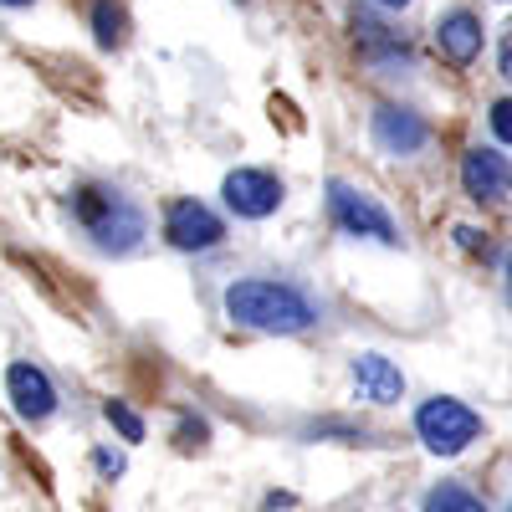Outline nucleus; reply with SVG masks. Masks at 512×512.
<instances>
[{"instance_id":"18","label":"nucleus","mask_w":512,"mask_h":512,"mask_svg":"<svg viewBox=\"0 0 512 512\" xmlns=\"http://www.w3.org/2000/svg\"><path fill=\"white\" fill-rule=\"evenodd\" d=\"M456 246H461V251H487V231H477V226H456Z\"/></svg>"},{"instance_id":"17","label":"nucleus","mask_w":512,"mask_h":512,"mask_svg":"<svg viewBox=\"0 0 512 512\" xmlns=\"http://www.w3.org/2000/svg\"><path fill=\"white\" fill-rule=\"evenodd\" d=\"M93 466H98V472H103L108 482H113V477H123V456H118V451H108V446H98V451H93Z\"/></svg>"},{"instance_id":"4","label":"nucleus","mask_w":512,"mask_h":512,"mask_svg":"<svg viewBox=\"0 0 512 512\" xmlns=\"http://www.w3.org/2000/svg\"><path fill=\"white\" fill-rule=\"evenodd\" d=\"M328 221L354 236V241H374V246H400V226L369 190L349 185V180H328Z\"/></svg>"},{"instance_id":"3","label":"nucleus","mask_w":512,"mask_h":512,"mask_svg":"<svg viewBox=\"0 0 512 512\" xmlns=\"http://www.w3.org/2000/svg\"><path fill=\"white\" fill-rule=\"evenodd\" d=\"M415 436L431 456H461L472 441H482V415L456 395H431L415 410Z\"/></svg>"},{"instance_id":"20","label":"nucleus","mask_w":512,"mask_h":512,"mask_svg":"<svg viewBox=\"0 0 512 512\" xmlns=\"http://www.w3.org/2000/svg\"><path fill=\"white\" fill-rule=\"evenodd\" d=\"M502 292H507V308H512V251H507V267H502Z\"/></svg>"},{"instance_id":"21","label":"nucleus","mask_w":512,"mask_h":512,"mask_svg":"<svg viewBox=\"0 0 512 512\" xmlns=\"http://www.w3.org/2000/svg\"><path fill=\"white\" fill-rule=\"evenodd\" d=\"M0 6H11V11H21V6H36V0H0Z\"/></svg>"},{"instance_id":"6","label":"nucleus","mask_w":512,"mask_h":512,"mask_svg":"<svg viewBox=\"0 0 512 512\" xmlns=\"http://www.w3.org/2000/svg\"><path fill=\"white\" fill-rule=\"evenodd\" d=\"M369 139H374L379 154L410 159V154H420L425 144H431V123H425L415 108H405V103H379L374 118H369Z\"/></svg>"},{"instance_id":"9","label":"nucleus","mask_w":512,"mask_h":512,"mask_svg":"<svg viewBox=\"0 0 512 512\" xmlns=\"http://www.w3.org/2000/svg\"><path fill=\"white\" fill-rule=\"evenodd\" d=\"M6 395H11L16 415L31 420V425H41V420L57 415V384H52L47 369L31 364V359H16V364L6 369Z\"/></svg>"},{"instance_id":"16","label":"nucleus","mask_w":512,"mask_h":512,"mask_svg":"<svg viewBox=\"0 0 512 512\" xmlns=\"http://www.w3.org/2000/svg\"><path fill=\"white\" fill-rule=\"evenodd\" d=\"M175 441H180V446H205V441H210V425H205L200 415H185L180 431H175Z\"/></svg>"},{"instance_id":"13","label":"nucleus","mask_w":512,"mask_h":512,"mask_svg":"<svg viewBox=\"0 0 512 512\" xmlns=\"http://www.w3.org/2000/svg\"><path fill=\"white\" fill-rule=\"evenodd\" d=\"M93 31H98V47H123V36H128V11L118 6V0H98L93 6Z\"/></svg>"},{"instance_id":"15","label":"nucleus","mask_w":512,"mask_h":512,"mask_svg":"<svg viewBox=\"0 0 512 512\" xmlns=\"http://www.w3.org/2000/svg\"><path fill=\"white\" fill-rule=\"evenodd\" d=\"M487 123H492L497 144H512V98H497V103L487 108Z\"/></svg>"},{"instance_id":"10","label":"nucleus","mask_w":512,"mask_h":512,"mask_svg":"<svg viewBox=\"0 0 512 512\" xmlns=\"http://www.w3.org/2000/svg\"><path fill=\"white\" fill-rule=\"evenodd\" d=\"M349 384L364 405H400L405 400V374L384 354H354L349 359Z\"/></svg>"},{"instance_id":"8","label":"nucleus","mask_w":512,"mask_h":512,"mask_svg":"<svg viewBox=\"0 0 512 512\" xmlns=\"http://www.w3.org/2000/svg\"><path fill=\"white\" fill-rule=\"evenodd\" d=\"M461 190L477 205H497L512 195V159L502 149H466L461 154Z\"/></svg>"},{"instance_id":"23","label":"nucleus","mask_w":512,"mask_h":512,"mask_svg":"<svg viewBox=\"0 0 512 512\" xmlns=\"http://www.w3.org/2000/svg\"><path fill=\"white\" fill-rule=\"evenodd\" d=\"M507 512H512V502H507Z\"/></svg>"},{"instance_id":"7","label":"nucleus","mask_w":512,"mask_h":512,"mask_svg":"<svg viewBox=\"0 0 512 512\" xmlns=\"http://www.w3.org/2000/svg\"><path fill=\"white\" fill-rule=\"evenodd\" d=\"M221 195H226V210L241 221H267L277 216L282 205V180L272 175V169H231V175L221 180Z\"/></svg>"},{"instance_id":"14","label":"nucleus","mask_w":512,"mask_h":512,"mask_svg":"<svg viewBox=\"0 0 512 512\" xmlns=\"http://www.w3.org/2000/svg\"><path fill=\"white\" fill-rule=\"evenodd\" d=\"M103 420L113 425V431H118L128 446L144 441V415H139L134 405H128V400H108V405H103Z\"/></svg>"},{"instance_id":"1","label":"nucleus","mask_w":512,"mask_h":512,"mask_svg":"<svg viewBox=\"0 0 512 512\" xmlns=\"http://www.w3.org/2000/svg\"><path fill=\"white\" fill-rule=\"evenodd\" d=\"M221 303H226V318L236 328H251V333L292 338V333H308L323 323L318 297L303 292L297 282H277V277H236Z\"/></svg>"},{"instance_id":"22","label":"nucleus","mask_w":512,"mask_h":512,"mask_svg":"<svg viewBox=\"0 0 512 512\" xmlns=\"http://www.w3.org/2000/svg\"><path fill=\"white\" fill-rule=\"evenodd\" d=\"M379 6H384V11H400V6H410V0H379Z\"/></svg>"},{"instance_id":"11","label":"nucleus","mask_w":512,"mask_h":512,"mask_svg":"<svg viewBox=\"0 0 512 512\" xmlns=\"http://www.w3.org/2000/svg\"><path fill=\"white\" fill-rule=\"evenodd\" d=\"M436 52L451 67H472L482 57V21H477V11H466V6L446 11L436 21Z\"/></svg>"},{"instance_id":"5","label":"nucleus","mask_w":512,"mask_h":512,"mask_svg":"<svg viewBox=\"0 0 512 512\" xmlns=\"http://www.w3.org/2000/svg\"><path fill=\"white\" fill-rule=\"evenodd\" d=\"M164 241L175 251H216L226 241V221L195 195L169 200L164 205Z\"/></svg>"},{"instance_id":"12","label":"nucleus","mask_w":512,"mask_h":512,"mask_svg":"<svg viewBox=\"0 0 512 512\" xmlns=\"http://www.w3.org/2000/svg\"><path fill=\"white\" fill-rule=\"evenodd\" d=\"M425 512H487V502L461 482H436L425 492Z\"/></svg>"},{"instance_id":"19","label":"nucleus","mask_w":512,"mask_h":512,"mask_svg":"<svg viewBox=\"0 0 512 512\" xmlns=\"http://www.w3.org/2000/svg\"><path fill=\"white\" fill-rule=\"evenodd\" d=\"M497 72L512 82V26H507V36H502V47H497Z\"/></svg>"},{"instance_id":"2","label":"nucleus","mask_w":512,"mask_h":512,"mask_svg":"<svg viewBox=\"0 0 512 512\" xmlns=\"http://www.w3.org/2000/svg\"><path fill=\"white\" fill-rule=\"evenodd\" d=\"M72 221L103 256H128L149 236V216L134 195L108 185H77L72 190Z\"/></svg>"}]
</instances>
